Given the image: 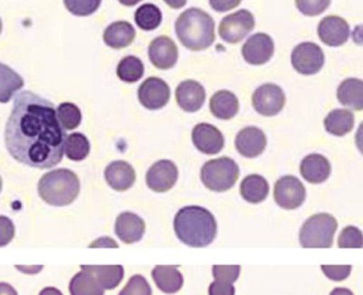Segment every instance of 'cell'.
Returning <instances> with one entry per match:
<instances>
[{
  "label": "cell",
  "mask_w": 363,
  "mask_h": 295,
  "mask_svg": "<svg viewBox=\"0 0 363 295\" xmlns=\"http://www.w3.org/2000/svg\"><path fill=\"white\" fill-rule=\"evenodd\" d=\"M119 295H152L150 285L141 274L133 276Z\"/></svg>",
  "instance_id": "cell-37"
},
{
  "label": "cell",
  "mask_w": 363,
  "mask_h": 295,
  "mask_svg": "<svg viewBox=\"0 0 363 295\" xmlns=\"http://www.w3.org/2000/svg\"><path fill=\"white\" fill-rule=\"evenodd\" d=\"M145 74V65L135 55H127L121 60L117 67V75L127 83L138 82Z\"/></svg>",
  "instance_id": "cell-31"
},
{
  "label": "cell",
  "mask_w": 363,
  "mask_h": 295,
  "mask_svg": "<svg viewBox=\"0 0 363 295\" xmlns=\"http://www.w3.org/2000/svg\"><path fill=\"white\" fill-rule=\"evenodd\" d=\"M300 172L306 182L311 184H322L331 174V164L323 155H308L302 160Z\"/></svg>",
  "instance_id": "cell-21"
},
{
  "label": "cell",
  "mask_w": 363,
  "mask_h": 295,
  "mask_svg": "<svg viewBox=\"0 0 363 295\" xmlns=\"http://www.w3.org/2000/svg\"><path fill=\"white\" fill-rule=\"evenodd\" d=\"M217 221L209 210L202 206H185L177 212L174 230L187 246L203 248L213 243L217 235Z\"/></svg>",
  "instance_id": "cell-2"
},
{
  "label": "cell",
  "mask_w": 363,
  "mask_h": 295,
  "mask_svg": "<svg viewBox=\"0 0 363 295\" xmlns=\"http://www.w3.org/2000/svg\"><path fill=\"white\" fill-rule=\"evenodd\" d=\"M241 267L239 265H215L213 274L215 280H222L226 283H235L240 276Z\"/></svg>",
  "instance_id": "cell-39"
},
{
  "label": "cell",
  "mask_w": 363,
  "mask_h": 295,
  "mask_svg": "<svg viewBox=\"0 0 363 295\" xmlns=\"http://www.w3.org/2000/svg\"><path fill=\"white\" fill-rule=\"evenodd\" d=\"M57 118L62 128L73 130L80 126L82 114L80 108L73 103H62L57 108Z\"/></svg>",
  "instance_id": "cell-34"
},
{
  "label": "cell",
  "mask_w": 363,
  "mask_h": 295,
  "mask_svg": "<svg viewBox=\"0 0 363 295\" xmlns=\"http://www.w3.org/2000/svg\"><path fill=\"white\" fill-rule=\"evenodd\" d=\"M66 138L51 101L31 91L16 96L5 128V145L16 162L51 169L62 162Z\"/></svg>",
  "instance_id": "cell-1"
},
{
  "label": "cell",
  "mask_w": 363,
  "mask_h": 295,
  "mask_svg": "<svg viewBox=\"0 0 363 295\" xmlns=\"http://www.w3.org/2000/svg\"><path fill=\"white\" fill-rule=\"evenodd\" d=\"M142 0H119V3L123 6H134L136 4H139Z\"/></svg>",
  "instance_id": "cell-50"
},
{
  "label": "cell",
  "mask_w": 363,
  "mask_h": 295,
  "mask_svg": "<svg viewBox=\"0 0 363 295\" xmlns=\"http://www.w3.org/2000/svg\"><path fill=\"white\" fill-rule=\"evenodd\" d=\"M79 193L80 180L71 169H53L44 174L38 182L40 199L50 206H68L77 200Z\"/></svg>",
  "instance_id": "cell-4"
},
{
  "label": "cell",
  "mask_w": 363,
  "mask_h": 295,
  "mask_svg": "<svg viewBox=\"0 0 363 295\" xmlns=\"http://www.w3.org/2000/svg\"><path fill=\"white\" fill-rule=\"evenodd\" d=\"M291 60L293 67L298 73L303 75H314L323 68V50L317 44L305 42L294 48Z\"/></svg>",
  "instance_id": "cell-10"
},
{
  "label": "cell",
  "mask_w": 363,
  "mask_h": 295,
  "mask_svg": "<svg viewBox=\"0 0 363 295\" xmlns=\"http://www.w3.org/2000/svg\"><path fill=\"white\" fill-rule=\"evenodd\" d=\"M135 35V29L130 22L117 21L105 29L103 38L105 44L112 49H123L132 44Z\"/></svg>",
  "instance_id": "cell-22"
},
{
  "label": "cell",
  "mask_w": 363,
  "mask_h": 295,
  "mask_svg": "<svg viewBox=\"0 0 363 295\" xmlns=\"http://www.w3.org/2000/svg\"><path fill=\"white\" fill-rule=\"evenodd\" d=\"M338 101L352 110L363 108V82L360 79H346L337 90Z\"/></svg>",
  "instance_id": "cell-25"
},
{
  "label": "cell",
  "mask_w": 363,
  "mask_h": 295,
  "mask_svg": "<svg viewBox=\"0 0 363 295\" xmlns=\"http://www.w3.org/2000/svg\"><path fill=\"white\" fill-rule=\"evenodd\" d=\"M210 111L216 118L222 120L232 119L239 111V101L233 92L220 90L210 99Z\"/></svg>",
  "instance_id": "cell-24"
},
{
  "label": "cell",
  "mask_w": 363,
  "mask_h": 295,
  "mask_svg": "<svg viewBox=\"0 0 363 295\" xmlns=\"http://www.w3.org/2000/svg\"><path fill=\"white\" fill-rule=\"evenodd\" d=\"M176 33L185 48L202 51L215 42V22L202 9H188L177 20Z\"/></svg>",
  "instance_id": "cell-3"
},
{
  "label": "cell",
  "mask_w": 363,
  "mask_h": 295,
  "mask_svg": "<svg viewBox=\"0 0 363 295\" xmlns=\"http://www.w3.org/2000/svg\"><path fill=\"white\" fill-rule=\"evenodd\" d=\"M274 52V40L263 33L252 35L242 46L243 59L250 65L267 64Z\"/></svg>",
  "instance_id": "cell-13"
},
{
  "label": "cell",
  "mask_w": 363,
  "mask_h": 295,
  "mask_svg": "<svg viewBox=\"0 0 363 295\" xmlns=\"http://www.w3.org/2000/svg\"><path fill=\"white\" fill-rule=\"evenodd\" d=\"M362 232L355 226H347L339 235V248H362Z\"/></svg>",
  "instance_id": "cell-36"
},
{
  "label": "cell",
  "mask_w": 363,
  "mask_h": 295,
  "mask_svg": "<svg viewBox=\"0 0 363 295\" xmlns=\"http://www.w3.org/2000/svg\"><path fill=\"white\" fill-rule=\"evenodd\" d=\"M322 271L329 279L335 282H342L347 279L351 274V265H322Z\"/></svg>",
  "instance_id": "cell-40"
},
{
  "label": "cell",
  "mask_w": 363,
  "mask_h": 295,
  "mask_svg": "<svg viewBox=\"0 0 363 295\" xmlns=\"http://www.w3.org/2000/svg\"><path fill=\"white\" fill-rule=\"evenodd\" d=\"M40 295H62V293L56 287H47L40 291Z\"/></svg>",
  "instance_id": "cell-49"
},
{
  "label": "cell",
  "mask_w": 363,
  "mask_h": 295,
  "mask_svg": "<svg viewBox=\"0 0 363 295\" xmlns=\"http://www.w3.org/2000/svg\"><path fill=\"white\" fill-rule=\"evenodd\" d=\"M82 270L95 277L104 289H114L123 282V267L121 265H82Z\"/></svg>",
  "instance_id": "cell-26"
},
{
  "label": "cell",
  "mask_w": 363,
  "mask_h": 295,
  "mask_svg": "<svg viewBox=\"0 0 363 295\" xmlns=\"http://www.w3.org/2000/svg\"><path fill=\"white\" fill-rule=\"evenodd\" d=\"M354 126V114L350 110H333L324 119L326 132L335 136H344L351 132Z\"/></svg>",
  "instance_id": "cell-28"
},
{
  "label": "cell",
  "mask_w": 363,
  "mask_h": 295,
  "mask_svg": "<svg viewBox=\"0 0 363 295\" xmlns=\"http://www.w3.org/2000/svg\"><path fill=\"white\" fill-rule=\"evenodd\" d=\"M16 226L6 216H0V247H5L14 239Z\"/></svg>",
  "instance_id": "cell-41"
},
{
  "label": "cell",
  "mask_w": 363,
  "mask_h": 295,
  "mask_svg": "<svg viewBox=\"0 0 363 295\" xmlns=\"http://www.w3.org/2000/svg\"><path fill=\"white\" fill-rule=\"evenodd\" d=\"M318 36L328 46H340L350 38V26L340 16H330L324 18L318 25Z\"/></svg>",
  "instance_id": "cell-16"
},
{
  "label": "cell",
  "mask_w": 363,
  "mask_h": 295,
  "mask_svg": "<svg viewBox=\"0 0 363 295\" xmlns=\"http://www.w3.org/2000/svg\"><path fill=\"white\" fill-rule=\"evenodd\" d=\"M252 101L257 113L264 117H274L283 110L286 97L279 86L265 83L252 94Z\"/></svg>",
  "instance_id": "cell-8"
},
{
  "label": "cell",
  "mask_w": 363,
  "mask_h": 295,
  "mask_svg": "<svg viewBox=\"0 0 363 295\" xmlns=\"http://www.w3.org/2000/svg\"><path fill=\"white\" fill-rule=\"evenodd\" d=\"M64 3L73 16H88L99 9L102 0H64Z\"/></svg>",
  "instance_id": "cell-35"
},
{
  "label": "cell",
  "mask_w": 363,
  "mask_h": 295,
  "mask_svg": "<svg viewBox=\"0 0 363 295\" xmlns=\"http://www.w3.org/2000/svg\"><path fill=\"white\" fill-rule=\"evenodd\" d=\"M240 194L243 200L247 201V202L252 203V204H259L268 197V182L262 175H248L241 182Z\"/></svg>",
  "instance_id": "cell-27"
},
{
  "label": "cell",
  "mask_w": 363,
  "mask_h": 295,
  "mask_svg": "<svg viewBox=\"0 0 363 295\" xmlns=\"http://www.w3.org/2000/svg\"><path fill=\"white\" fill-rule=\"evenodd\" d=\"M71 295H104V289L93 274L81 270L72 278L69 283Z\"/></svg>",
  "instance_id": "cell-30"
},
{
  "label": "cell",
  "mask_w": 363,
  "mask_h": 295,
  "mask_svg": "<svg viewBox=\"0 0 363 295\" xmlns=\"http://www.w3.org/2000/svg\"><path fill=\"white\" fill-rule=\"evenodd\" d=\"M105 180L108 186L117 191H128L135 182V169L123 160H116L105 169Z\"/></svg>",
  "instance_id": "cell-20"
},
{
  "label": "cell",
  "mask_w": 363,
  "mask_h": 295,
  "mask_svg": "<svg viewBox=\"0 0 363 295\" xmlns=\"http://www.w3.org/2000/svg\"><path fill=\"white\" fill-rule=\"evenodd\" d=\"M16 269L22 271V272H25V274H38V272H40L43 269V267L42 265H40V267H19L18 265Z\"/></svg>",
  "instance_id": "cell-47"
},
{
  "label": "cell",
  "mask_w": 363,
  "mask_h": 295,
  "mask_svg": "<svg viewBox=\"0 0 363 295\" xmlns=\"http://www.w3.org/2000/svg\"><path fill=\"white\" fill-rule=\"evenodd\" d=\"M178 167L171 160L156 162L145 175V182L151 191L165 193L172 189L178 180Z\"/></svg>",
  "instance_id": "cell-12"
},
{
  "label": "cell",
  "mask_w": 363,
  "mask_h": 295,
  "mask_svg": "<svg viewBox=\"0 0 363 295\" xmlns=\"http://www.w3.org/2000/svg\"><path fill=\"white\" fill-rule=\"evenodd\" d=\"M1 29H3V23H1V20H0V33H1Z\"/></svg>",
  "instance_id": "cell-52"
},
{
  "label": "cell",
  "mask_w": 363,
  "mask_h": 295,
  "mask_svg": "<svg viewBox=\"0 0 363 295\" xmlns=\"http://www.w3.org/2000/svg\"><path fill=\"white\" fill-rule=\"evenodd\" d=\"M191 140L197 150L206 155H216L224 148V136L217 127L210 123H199L193 129Z\"/></svg>",
  "instance_id": "cell-14"
},
{
  "label": "cell",
  "mask_w": 363,
  "mask_h": 295,
  "mask_svg": "<svg viewBox=\"0 0 363 295\" xmlns=\"http://www.w3.org/2000/svg\"><path fill=\"white\" fill-rule=\"evenodd\" d=\"M209 295H235L233 284L215 280L209 287Z\"/></svg>",
  "instance_id": "cell-42"
},
{
  "label": "cell",
  "mask_w": 363,
  "mask_h": 295,
  "mask_svg": "<svg viewBox=\"0 0 363 295\" xmlns=\"http://www.w3.org/2000/svg\"><path fill=\"white\" fill-rule=\"evenodd\" d=\"M338 228V221L329 213L311 216L300 230V243L303 248H330Z\"/></svg>",
  "instance_id": "cell-5"
},
{
  "label": "cell",
  "mask_w": 363,
  "mask_h": 295,
  "mask_svg": "<svg viewBox=\"0 0 363 295\" xmlns=\"http://www.w3.org/2000/svg\"><path fill=\"white\" fill-rule=\"evenodd\" d=\"M1 188H3V180L0 178V191H1Z\"/></svg>",
  "instance_id": "cell-51"
},
{
  "label": "cell",
  "mask_w": 363,
  "mask_h": 295,
  "mask_svg": "<svg viewBox=\"0 0 363 295\" xmlns=\"http://www.w3.org/2000/svg\"><path fill=\"white\" fill-rule=\"evenodd\" d=\"M89 247H91V248H94V247H114V248H118L119 246H118L117 243H114L111 238L104 237L96 240L95 243H91Z\"/></svg>",
  "instance_id": "cell-44"
},
{
  "label": "cell",
  "mask_w": 363,
  "mask_h": 295,
  "mask_svg": "<svg viewBox=\"0 0 363 295\" xmlns=\"http://www.w3.org/2000/svg\"><path fill=\"white\" fill-rule=\"evenodd\" d=\"M274 201L283 209H298L305 203L306 188L296 177L285 175L276 182Z\"/></svg>",
  "instance_id": "cell-9"
},
{
  "label": "cell",
  "mask_w": 363,
  "mask_h": 295,
  "mask_svg": "<svg viewBox=\"0 0 363 295\" xmlns=\"http://www.w3.org/2000/svg\"><path fill=\"white\" fill-rule=\"evenodd\" d=\"M162 12L154 4H145L136 9L135 22L142 30H155L162 23Z\"/></svg>",
  "instance_id": "cell-32"
},
{
  "label": "cell",
  "mask_w": 363,
  "mask_h": 295,
  "mask_svg": "<svg viewBox=\"0 0 363 295\" xmlns=\"http://www.w3.org/2000/svg\"><path fill=\"white\" fill-rule=\"evenodd\" d=\"M0 295H18V292L10 284L0 283Z\"/></svg>",
  "instance_id": "cell-45"
},
{
  "label": "cell",
  "mask_w": 363,
  "mask_h": 295,
  "mask_svg": "<svg viewBox=\"0 0 363 295\" xmlns=\"http://www.w3.org/2000/svg\"><path fill=\"white\" fill-rule=\"evenodd\" d=\"M239 178V166L228 157L209 160L201 169V180L208 189L217 193L228 191Z\"/></svg>",
  "instance_id": "cell-6"
},
{
  "label": "cell",
  "mask_w": 363,
  "mask_h": 295,
  "mask_svg": "<svg viewBox=\"0 0 363 295\" xmlns=\"http://www.w3.org/2000/svg\"><path fill=\"white\" fill-rule=\"evenodd\" d=\"M242 0H209L210 6L216 12H228L240 5Z\"/></svg>",
  "instance_id": "cell-43"
},
{
  "label": "cell",
  "mask_w": 363,
  "mask_h": 295,
  "mask_svg": "<svg viewBox=\"0 0 363 295\" xmlns=\"http://www.w3.org/2000/svg\"><path fill=\"white\" fill-rule=\"evenodd\" d=\"M177 103L186 112H196L203 106L206 90L200 82L184 81L176 90Z\"/></svg>",
  "instance_id": "cell-19"
},
{
  "label": "cell",
  "mask_w": 363,
  "mask_h": 295,
  "mask_svg": "<svg viewBox=\"0 0 363 295\" xmlns=\"http://www.w3.org/2000/svg\"><path fill=\"white\" fill-rule=\"evenodd\" d=\"M90 152L89 140L82 133H73L65 142V154L68 160L81 162L86 160Z\"/></svg>",
  "instance_id": "cell-33"
},
{
  "label": "cell",
  "mask_w": 363,
  "mask_h": 295,
  "mask_svg": "<svg viewBox=\"0 0 363 295\" xmlns=\"http://www.w3.org/2000/svg\"><path fill=\"white\" fill-rule=\"evenodd\" d=\"M171 9H178L185 6L187 0H164Z\"/></svg>",
  "instance_id": "cell-46"
},
{
  "label": "cell",
  "mask_w": 363,
  "mask_h": 295,
  "mask_svg": "<svg viewBox=\"0 0 363 295\" xmlns=\"http://www.w3.org/2000/svg\"><path fill=\"white\" fill-rule=\"evenodd\" d=\"M255 27V18L247 9L225 16L219 25V36L226 43L237 44Z\"/></svg>",
  "instance_id": "cell-7"
},
{
  "label": "cell",
  "mask_w": 363,
  "mask_h": 295,
  "mask_svg": "<svg viewBox=\"0 0 363 295\" xmlns=\"http://www.w3.org/2000/svg\"><path fill=\"white\" fill-rule=\"evenodd\" d=\"M330 295H354L351 289H344V287H337L333 289V292L330 293Z\"/></svg>",
  "instance_id": "cell-48"
},
{
  "label": "cell",
  "mask_w": 363,
  "mask_h": 295,
  "mask_svg": "<svg viewBox=\"0 0 363 295\" xmlns=\"http://www.w3.org/2000/svg\"><path fill=\"white\" fill-rule=\"evenodd\" d=\"M139 101L148 110H160L169 103V87L160 77H149L140 86Z\"/></svg>",
  "instance_id": "cell-11"
},
{
  "label": "cell",
  "mask_w": 363,
  "mask_h": 295,
  "mask_svg": "<svg viewBox=\"0 0 363 295\" xmlns=\"http://www.w3.org/2000/svg\"><path fill=\"white\" fill-rule=\"evenodd\" d=\"M149 59L158 69L174 67L178 60V48L169 37L160 36L149 45Z\"/></svg>",
  "instance_id": "cell-15"
},
{
  "label": "cell",
  "mask_w": 363,
  "mask_h": 295,
  "mask_svg": "<svg viewBox=\"0 0 363 295\" xmlns=\"http://www.w3.org/2000/svg\"><path fill=\"white\" fill-rule=\"evenodd\" d=\"M267 136L257 127H246L238 133L235 148L238 152L246 158H255L265 150Z\"/></svg>",
  "instance_id": "cell-17"
},
{
  "label": "cell",
  "mask_w": 363,
  "mask_h": 295,
  "mask_svg": "<svg viewBox=\"0 0 363 295\" xmlns=\"http://www.w3.org/2000/svg\"><path fill=\"white\" fill-rule=\"evenodd\" d=\"M114 230L123 243H139L145 232V223L140 216L133 212H123L118 216Z\"/></svg>",
  "instance_id": "cell-18"
},
{
  "label": "cell",
  "mask_w": 363,
  "mask_h": 295,
  "mask_svg": "<svg viewBox=\"0 0 363 295\" xmlns=\"http://www.w3.org/2000/svg\"><path fill=\"white\" fill-rule=\"evenodd\" d=\"M152 278L158 289L167 294L179 292L184 285V277L176 267L157 265L152 270Z\"/></svg>",
  "instance_id": "cell-23"
},
{
  "label": "cell",
  "mask_w": 363,
  "mask_h": 295,
  "mask_svg": "<svg viewBox=\"0 0 363 295\" xmlns=\"http://www.w3.org/2000/svg\"><path fill=\"white\" fill-rule=\"evenodd\" d=\"M23 86L25 82L19 74L0 62V103H9Z\"/></svg>",
  "instance_id": "cell-29"
},
{
  "label": "cell",
  "mask_w": 363,
  "mask_h": 295,
  "mask_svg": "<svg viewBox=\"0 0 363 295\" xmlns=\"http://www.w3.org/2000/svg\"><path fill=\"white\" fill-rule=\"evenodd\" d=\"M331 0H296L298 11L307 16H320L330 6Z\"/></svg>",
  "instance_id": "cell-38"
}]
</instances>
